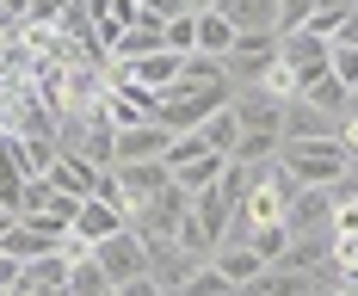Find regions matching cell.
Returning <instances> with one entry per match:
<instances>
[{"instance_id": "obj_21", "label": "cell", "mask_w": 358, "mask_h": 296, "mask_svg": "<svg viewBox=\"0 0 358 296\" xmlns=\"http://www.w3.org/2000/svg\"><path fill=\"white\" fill-rule=\"evenodd\" d=\"M198 136L216 148V154H229V148L241 142V117H235V105H216L204 124H198Z\"/></svg>"}, {"instance_id": "obj_38", "label": "cell", "mask_w": 358, "mask_h": 296, "mask_svg": "<svg viewBox=\"0 0 358 296\" xmlns=\"http://www.w3.org/2000/svg\"><path fill=\"white\" fill-rule=\"evenodd\" d=\"M315 296H322V290H315Z\"/></svg>"}, {"instance_id": "obj_6", "label": "cell", "mask_w": 358, "mask_h": 296, "mask_svg": "<svg viewBox=\"0 0 358 296\" xmlns=\"http://www.w3.org/2000/svg\"><path fill=\"white\" fill-rule=\"evenodd\" d=\"M229 105L241 117V130H272V136H285V105L290 99H278L272 87H259V80H253V87H235Z\"/></svg>"}, {"instance_id": "obj_36", "label": "cell", "mask_w": 358, "mask_h": 296, "mask_svg": "<svg viewBox=\"0 0 358 296\" xmlns=\"http://www.w3.org/2000/svg\"><path fill=\"white\" fill-rule=\"evenodd\" d=\"M56 296H69V290H56Z\"/></svg>"}, {"instance_id": "obj_8", "label": "cell", "mask_w": 358, "mask_h": 296, "mask_svg": "<svg viewBox=\"0 0 358 296\" xmlns=\"http://www.w3.org/2000/svg\"><path fill=\"white\" fill-rule=\"evenodd\" d=\"M111 173H117V185L130 191V216H136V204L161 198V191L173 185V167H167V161H117Z\"/></svg>"}, {"instance_id": "obj_17", "label": "cell", "mask_w": 358, "mask_h": 296, "mask_svg": "<svg viewBox=\"0 0 358 296\" xmlns=\"http://www.w3.org/2000/svg\"><path fill=\"white\" fill-rule=\"evenodd\" d=\"M296 99H309V105H322V111H334V117H346V105H352V87H346V80H334V68H322V74H309V80L296 87Z\"/></svg>"}, {"instance_id": "obj_30", "label": "cell", "mask_w": 358, "mask_h": 296, "mask_svg": "<svg viewBox=\"0 0 358 296\" xmlns=\"http://www.w3.org/2000/svg\"><path fill=\"white\" fill-rule=\"evenodd\" d=\"M19 284H25V259L0 247V290H19Z\"/></svg>"}, {"instance_id": "obj_35", "label": "cell", "mask_w": 358, "mask_h": 296, "mask_svg": "<svg viewBox=\"0 0 358 296\" xmlns=\"http://www.w3.org/2000/svg\"><path fill=\"white\" fill-rule=\"evenodd\" d=\"M0 296H19V290H0Z\"/></svg>"}, {"instance_id": "obj_13", "label": "cell", "mask_w": 358, "mask_h": 296, "mask_svg": "<svg viewBox=\"0 0 358 296\" xmlns=\"http://www.w3.org/2000/svg\"><path fill=\"white\" fill-rule=\"evenodd\" d=\"M155 50H167V19L143 13L136 25H124V31H117V43H111V62H130V56H155Z\"/></svg>"}, {"instance_id": "obj_26", "label": "cell", "mask_w": 358, "mask_h": 296, "mask_svg": "<svg viewBox=\"0 0 358 296\" xmlns=\"http://www.w3.org/2000/svg\"><path fill=\"white\" fill-rule=\"evenodd\" d=\"M167 50H173V56H192V50H198V13L167 19Z\"/></svg>"}, {"instance_id": "obj_9", "label": "cell", "mask_w": 358, "mask_h": 296, "mask_svg": "<svg viewBox=\"0 0 358 296\" xmlns=\"http://www.w3.org/2000/svg\"><path fill=\"white\" fill-rule=\"evenodd\" d=\"M179 62L185 56H173V50H155V56H130V62H106L117 80H136V87H148V93H161V87H173L179 80Z\"/></svg>"}, {"instance_id": "obj_16", "label": "cell", "mask_w": 358, "mask_h": 296, "mask_svg": "<svg viewBox=\"0 0 358 296\" xmlns=\"http://www.w3.org/2000/svg\"><path fill=\"white\" fill-rule=\"evenodd\" d=\"M235 31H278V0H216Z\"/></svg>"}, {"instance_id": "obj_4", "label": "cell", "mask_w": 358, "mask_h": 296, "mask_svg": "<svg viewBox=\"0 0 358 296\" xmlns=\"http://www.w3.org/2000/svg\"><path fill=\"white\" fill-rule=\"evenodd\" d=\"M93 259L106 265L111 284H130V278H143V272H148V241L136 235V228H117V235H106V241L93 247Z\"/></svg>"}, {"instance_id": "obj_12", "label": "cell", "mask_w": 358, "mask_h": 296, "mask_svg": "<svg viewBox=\"0 0 358 296\" xmlns=\"http://www.w3.org/2000/svg\"><path fill=\"white\" fill-rule=\"evenodd\" d=\"M315 272H290V265H266L259 278H248L235 296H315Z\"/></svg>"}, {"instance_id": "obj_29", "label": "cell", "mask_w": 358, "mask_h": 296, "mask_svg": "<svg viewBox=\"0 0 358 296\" xmlns=\"http://www.w3.org/2000/svg\"><path fill=\"white\" fill-rule=\"evenodd\" d=\"M315 13V0H278V31H303Z\"/></svg>"}, {"instance_id": "obj_1", "label": "cell", "mask_w": 358, "mask_h": 296, "mask_svg": "<svg viewBox=\"0 0 358 296\" xmlns=\"http://www.w3.org/2000/svg\"><path fill=\"white\" fill-rule=\"evenodd\" d=\"M278 167L296 185H340L346 179V142L340 136H285L278 142Z\"/></svg>"}, {"instance_id": "obj_20", "label": "cell", "mask_w": 358, "mask_h": 296, "mask_svg": "<svg viewBox=\"0 0 358 296\" xmlns=\"http://www.w3.org/2000/svg\"><path fill=\"white\" fill-rule=\"evenodd\" d=\"M229 43H235V25H229L216 6H204V13H198V56H216V62H222Z\"/></svg>"}, {"instance_id": "obj_11", "label": "cell", "mask_w": 358, "mask_h": 296, "mask_svg": "<svg viewBox=\"0 0 358 296\" xmlns=\"http://www.w3.org/2000/svg\"><path fill=\"white\" fill-rule=\"evenodd\" d=\"M167 148H173V130L167 124H130V130H117V161H167ZM111 161V167H117Z\"/></svg>"}, {"instance_id": "obj_31", "label": "cell", "mask_w": 358, "mask_h": 296, "mask_svg": "<svg viewBox=\"0 0 358 296\" xmlns=\"http://www.w3.org/2000/svg\"><path fill=\"white\" fill-rule=\"evenodd\" d=\"M117 296H167V284H161L155 272H143V278H130V284H117Z\"/></svg>"}, {"instance_id": "obj_33", "label": "cell", "mask_w": 358, "mask_h": 296, "mask_svg": "<svg viewBox=\"0 0 358 296\" xmlns=\"http://www.w3.org/2000/svg\"><path fill=\"white\" fill-rule=\"evenodd\" d=\"M13 222H19V216H13V210H6V204H0V241H6V235H13Z\"/></svg>"}, {"instance_id": "obj_25", "label": "cell", "mask_w": 358, "mask_h": 296, "mask_svg": "<svg viewBox=\"0 0 358 296\" xmlns=\"http://www.w3.org/2000/svg\"><path fill=\"white\" fill-rule=\"evenodd\" d=\"M358 13V0H315V13H309V31H322V37H334L346 19Z\"/></svg>"}, {"instance_id": "obj_18", "label": "cell", "mask_w": 358, "mask_h": 296, "mask_svg": "<svg viewBox=\"0 0 358 296\" xmlns=\"http://www.w3.org/2000/svg\"><path fill=\"white\" fill-rule=\"evenodd\" d=\"M285 136H340V117L309 99H290L285 105Z\"/></svg>"}, {"instance_id": "obj_37", "label": "cell", "mask_w": 358, "mask_h": 296, "mask_svg": "<svg viewBox=\"0 0 358 296\" xmlns=\"http://www.w3.org/2000/svg\"><path fill=\"white\" fill-rule=\"evenodd\" d=\"M352 93H358V87H352Z\"/></svg>"}, {"instance_id": "obj_34", "label": "cell", "mask_w": 358, "mask_h": 296, "mask_svg": "<svg viewBox=\"0 0 358 296\" xmlns=\"http://www.w3.org/2000/svg\"><path fill=\"white\" fill-rule=\"evenodd\" d=\"M185 6H192V13H204V6H216V0H185Z\"/></svg>"}, {"instance_id": "obj_5", "label": "cell", "mask_w": 358, "mask_h": 296, "mask_svg": "<svg viewBox=\"0 0 358 296\" xmlns=\"http://www.w3.org/2000/svg\"><path fill=\"white\" fill-rule=\"evenodd\" d=\"M327 56H334V43H327L322 31H309V25H303V31H278V62L296 74V87H303L309 74H322Z\"/></svg>"}, {"instance_id": "obj_28", "label": "cell", "mask_w": 358, "mask_h": 296, "mask_svg": "<svg viewBox=\"0 0 358 296\" xmlns=\"http://www.w3.org/2000/svg\"><path fill=\"white\" fill-rule=\"evenodd\" d=\"M327 68H334V80H346V87H358V43H334Z\"/></svg>"}, {"instance_id": "obj_3", "label": "cell", "mask_w": 358, "mask_h": 296, "mask_svg": "<svg viewBox=\"0 0 358 296\" xmlns=\"http://www.w3.org/2000/svg\"><path fill=\"white\" fill-rule=\"evenodd\" d=\"M272 62H278V31H235L222 74H229V87H253V80H266Z\"/></svg>"}, {"instance_id": "obj_19", "label": "cell", "mask_w": 358, "mask_h": 296, "mask_svg": "<svg viewBox=\"0 0 358 296\" xmlns=\"http://www.w3.org/2000/svg\"><path fill=\"white\" fill-rule=\"evenodd\" d=\"M69 296H117V284L106 278V265L93 259V247H87V253H74V272H69Z\"/></svg>"}, {"instance_id": "obj_22", "label": "cell", "mask_w": 358, "mask_h": 296, "mask_svg": "<svg viewBox=\"0 0 358 296\" xmlns=\"http://www.w3.org/2000/svg\"><path fill=\"white\" fill-rule=\"evenodd\" d=\"M278 142H285V136H272V130H241V142L229 148V161H241V167H266V161H278Z\"/></svg>"}, {"instance_id": "obj_2", "label": "cell", "mask_w": 358, "mask_h": 296, "mask_svg": "<svg viewBox=\"0 0 358 296\" xmlns=\"http://www.w3.org/2000/svg\"><path fill=\"white\" fill-rule=\"evenodd\" d=\"M229 99H235L229 80H216V87H185V80H173V87L155 93V124H167L173 136H185V130H198L216 105H229Z\"/></svg>"}, {"instance_id": "obj_27", "label": "cell", "mask_w": 358, "mask_h": 296, "mask_svg": "<svg viewBox=\"0 0 358 296\" xmlns=\"http://www.w3.org/2000/svg\"><path fill=\"white\" fill-rule=\"evenodd\" d=\"M198 154H210V142H204L198 130H185V136H173V148H167V167H185V161H198Z\"/></svg>"}, {"instance_id": "obj_24", "label": "cell", "mask_w": 358, "mask_h": 296, "mask_svg": "<svg viewBox=\"0 0 358 296\" xmlns=\"http://www.w3.org/2000/svg\"><path fill=\"white\" fill-rule=\"evenodd\" d=\"M248 247L266 259V265H278V259H285V247H290V228H285V222H259V228L248 235Z\"/></svg>"}, {"instance_id": "obj_14", "label": "cell", "mask_w": 358, "mask_h": 296, "mask_svg": "<svg viewBox=\"0 0 358 296\" xmlns=\"http://www.w3.org/2000/svg\"><path fill=\"white\" fill-rule=\"evenodd\" d=\"M210 265H216V272H222V284H235V290H241L248 278H259V272H266V259L253 253L248 241H216Z\"/></svg>"}, {"instance_id": "obj_15", "label": "cell", "mask_w": 358, "mask_h": 296, "mask_svg": "<svg viewBox=\"0 0 358 296\" xmlns=\"http://www.w3.org/2000/svg\"><path fill=\"white\" fill-rule=\"evenodd\" d=\"M50 185H56V191H69V198H93V191H99V167H93L87 154H56Z\"/></svg>"}, {"instance_id": "obj_32", "label": "cell", "mask_w": 358, "mask_h": 296, "mask_svg": "<svg viewBox=\"0 0 358 296\" xmlns=\"http://www.w3.org/2000/svg\"><path fill=\"white\" fill-rule=\"evenodd\" d=\"M143 13H155V19H179V13H192L185 0H136Z\"/></svg>"}, {"instance_id": "obj_7", "label": "cell", "mask_w": 358, "mask_h": 296, "mask_svg": "<svg viewBox=\"0 0 358 296\" xmlns=\"http://www.w3.org/2000/svg\"><path fill=\"white\" fill-rule=\"evenodd\" d=\"M117 228H130V216H124L117 204H106V198H80V210H74V222H69V247H99V241L117 235Z\"/></svg>"}, {"instance_id": "obj_10", "label": "cell", "mask_w": 358, "mask_h": 296, "mask_svg": "<svg viewBox=\"0 0 358 296\" xmlns=\"http://www.w3.org/2000/svg\"><path fill=\"white\" fill-rule=\"evenodd\" d=\"M69 272H74V253H69V247L25 259V284H19V296H56V290H69Z\"/></svg>"}, {"instance_id": "obj_23", "label": "cell", "mask_w": 358, "mask_h": 296, "mask_svg": "<svg viewBox=\"0 0 358 296\" xmlns=\"http://www.w3.org/2000/svg\"><path fill=\"white\" fill-rule=\"evenodd\" d=\"M222 167H229V154H198V161H185V167H173V179L185 185V191H204V185H216L222 179Z\"/></svg>"}]
</instances>
